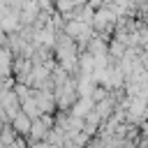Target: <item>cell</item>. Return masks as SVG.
I'll return each instance as SVG.
<instances>
[{"label": "cell", "instance_id": "7a4b0ae2", "mask_svg": "<svg viewBox=\"0 0 148 148\" xmlns=\"http://www.w3.org/2000/svg\"><path fill=\"white\" fill-rule=\"evenodd\" d=\"M0 111L2 113H7V118L12 120L14 116H18L21 113V99H18V95H16V90L12 88V90H7L2 97H0Z\"/></svg>", "mask_w": 148, "mask_h": 148}, {"label": "cell", "instance_id": "ba28073f", "mask_svg": "<svg viewBox=\"0 0 148 148\" xmlns=\"http://www.w3.org/2000/svg\"><path fill=\"white\" fill-rule=\"evenodd\" d=\"M30 148H51L49 141H37V143H30Z\"/></svg>", "mask_w": 148, "mask_h": 148}, {"label": "cell", "instance_id": "6da1fadb", "mask_svg": "<svg viewBox=\"0 0 148 148\" xmlns=\"http://www.w3.org/2000/svg\"><path fill=\"white\" fill-rule=\"evenodd\" d=\"M32 97L39 106L42 113H56L58 109V99H56V92L53 90H42V88H32Z\"/></svg>", "mask_w": 148, "mask_h": 148}, {"label": "cell", "instance_id": "277c9868", "mask_svg": "<svg viewBox=\"0 0 148 148\" xmlns=\"http://www.w3.org/2000/svg\"><path fill=\"white\" fill-rule=\"evenodd\" d=\"M12 127H14L21 136H28V134H30V127H32V118H30V116H25V113L21 111L18 116H14V118H12Z\"/></svg>", "mask_w": 148, "mask_h": 148}, {"label": "cell", "instance_id": "52a82bcc", "mask_svg": "<svg viewBox=\"0 0 148 148\" xmlns=\"http://www.w3.org/2000/svg\"><path fill=\"white\" fill-rule=\"evenodd\" d=\"M7 148H28V143H25V141H23V136H18V139H16V141H14V143H9V146H7Z\"/></svg>", "mask_w": 148, "mask_h": 148}, {"label": "cell", "instance_id": "5b68a950", "mask_svg": "<svg viewBox=\"0 0 148 148\" xmlns=\"http://www.w3.org/2000/svg\"><path fill=\"white\" fill-rule=\"evenodd\" d=\"M95 67H97L95 56H92L90 51H81V53H79V72H81V74H92Z\"/></svg>", "mask_w": 148, "mask_h": 148}, {"label": "cell", "instance_id": "3957f363", "mask_svg": "<svg viewBox=\"0 0 148 148\" xmlns=\"http://www.w3.org/2000/svg\"><path fill=\"white\" fill-rule=\"evenodd\" d=\"M95 106H97V104H95V99H92V97H79V99H76V104L69 109V113H74V116H79V118H86Z\"/></svg>", "mask_w": 148, "mask_h": 148}, {"label": "cell", "instance_id": "8992f818", "mask_svg": "<svg viewBox=\"0 0 148 148\" xmlns=\"http://www.w3.org/2000/svg\"><path fill=\"white\" fill-rule=\"evenodd\" d=\"M21 111H23L25 116H30L32 120L42 118V111H39V106H37L35 97H28V99H23V102H21Z\"/></svg>", "mask_w": 148, "mask_h": 148}]
</instances>
